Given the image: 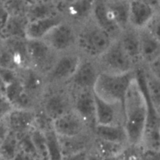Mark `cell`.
I'll list each match as a JSON object with an SVG mask.
<instances>
[{
	"label": "cell",
	"mask_w": 160,
	"mask_h": 160,
	"mask_svg": "<svg viewBox=\"0 0 160 160\" xmlns=\"http://www.w3.org/2000/svg\"><path fill=\"white\" fill-rule=\"evenodd\" d=\"M123 110L128 144H141L148 116V101L137 73L126 94Z\"/></svg>",
	"instance_id": "obj_1"
},
{
	"label": "cell",
	"mask_w": 160,
	"mask_h": 160,
	"mask_svg": "<svg viewBox=\"0 0 160 160\" xmlns=\"http://www.w3.org/2000/svg\"><path fill=\"white\" fill-rule=\"evenodd\" d=\"M114 39L91 18L77 27L75 49L82 58L97 60L110 47Z\"/></svg>",
	"instance_id": "obj_2"
},
{
	"label": "cell",
	"mask_w": 160,
	"mask_h": 160,
	"mask_svg": "<svg viewBox=\"0 0 160 160\" xmlns=\"http://www.w3.org/2000/svg\"><path fill=\"white\" fill-rule=\"evenodd\" d=\"M135 77L136 71L124 74L101 72L93 87L94 94L106 102L123 104L127 90Z\"/></svg>",
	"instance_id": "obj_3"
},
{
	"label": "cell",
	"mask_w": 160,
	"mask_h": 160,
	"mask_svg": "<svg viewBox=\"0 0 160 160\" xmlns=\"http://www.w3.org/2000/svg\"><path fill=\"white\" fill-rule=\"evenodd\" d=\"M38 108L53 121L73 109L70 90L66 85H47Z\"/></svg>",
	"instance_id": "obj_4"
},
{
	"label": "cell",
	"mask_w": 160,
	"mask_h": 160,
	"mask_svg": "<svg viewBox=\"0 0 160 160\" xmlns=\"http://www.w3.org/2000/svg\"><path fill=\"white\" fill-rule=\"evenodd\" d=\"M101 72L124 74L134 72L138 68L127 55L118 38L114 39L106 51L97 59Z\"/></svg>",
	"instance_id": "obj_5"
},
{
	"label": "cell",
	"mask_w": 160,
	"mask_h": 160,
	"mask_svg": "<svg viewBox=\"0 0 160 160\" xmlns=\"http://www.w3.org/2000/svg\"><path fill=\"white\" fill-rule=\"evenodd\" d=\"M82 58L76 50L58 55L53 65L45 75L47 85H67L75 74Z\"/></svg>",
	"instance_id": "obj_6"
},
{
	"label": "cell",
	"mask_w": 160,
	"mask_h": 160,
	"mask_svg": "<svg viewBox=\"0 0 160 160\" xmlns=\"http://www.w3.org/2000/svg\"><path fill=\"white\" fill-rule=\"evenodd\" d=\"M42 39L58 54L76 50L77 26L64 19Z\"/></svg>",
	"instance_id": "obj_7"
},
{
	"label": "cell",
	"mask_w": 160,
	"mask_h": 160,
	"mask_svg": "<svg viewBox=\"0 0 160 160\" xmlns=\"http://www.w3.org/2000/svg\"><path fill=\"white\" fill-rule=\"evenodd\" d=\"M27 49L30 67L45 76L58 55L43 39H28Z\"/></svg>",
	"instance_id": "obj_8"
},
{
	"label": "cell",
	"mask_w": 160,
	"mask_h": 160,
	"mask_svg": "<svg viewBox=\"0 0 160 160\" xmlns=\"http://www.w3.org/2000/svg\"><path fill=\"white\" fill-rule=\"evenodd\" d=\"M100 73L101 71L97 60L82 58L75 74L66 86L71 93L78 90H93Z\"/></svg>",
	"instance_id": "obj_9"
},
{
	"label": "cell",
	"mask_w": 160,
	"mask_h": 160,
	"mask_svg": "<svg viewBox=\"0 0 160 160\" xmlns=\"http://www.w3.org/2000/svg\"><path fill=\"white\" fill-rule=\"evenodd\" d=\"M72 108L86 122L93 132L96 126V102L93 90H83L71 93Z\"/></svg>",
	"instance_id": "obj_10"
},
{
	"label": "cell",
	"mask_w": 160,
	"mask_h": 160,
	"mask_svg": "<svg viewBox=\"0 0 160 160\" xmlns=\"http://www.w3.org/2000/svg\"><path fill=\"white\" fill-rule=\"evenodd\" d=\"M53 128L60 137H72L93 133L85 121L73 109L53 120Z\"/></svg>",
	"instance_id": "obj_11"
},
{
	"label": "cell",
	"mask_w": 160,
	"mask_h": 160,
	"mask_svg": "<svg viewBox=\"0 0 160 160\" xmlns=\"http://www.w3.org/2000/svg\"><path fill=\"white\" fill-rule=\"evenodd\" d=\"M96 125L123 126L124 110L122 104L106 102L95 95Z\"/></svg>",
	"instance_id": "obj_12"
},
{
	"label": "cell",
	"mask_w": 160,
	"mask_h": 160,
	"mask_svg": "<svg viewBox=\"0 0 160 160\" xmlns=\"http://www.w3.org/2000/svg\"><path fill=\"white\" fill-rule=\"evenodd\" d=\"M96 0H74L62 7L61 12L66 21L79 26L92 18Z\"/></svg>",
	"instance_id": "obj_13"
},
{
	"label": "cell",
	"mask_w": 160,
	"mask_h": 160,
	"mask_svg": "<svg viewBox=\"0 0 160 160\" xmlns=\"http://www.w3.org/2000/svg\"><path fill=\"white\" fill-rule=\"evenodd\" d=\"M136 73L148 101L160 115V80L153 76L142 65L138 67Z\"/></svg>",
	"instance_id": "obj_14"
},
{
	"label": "cell",
	"mask_w": 160,
	"mask_h": 160,
	"mask_svg": "<svg viewBox=\"0 0 160 160\" xmlns=\"http://www.w3.org/2000/svg\"><path fill=\"white\" fill-rule=\"evenodd\" d=\"M35 110L12 108L6 115L11 132L18 135L30 132L35 127Z\"/></svg>",
	"instance_id": "obj_15"
},
{
	"label": "cell",
	"mask_w": 160,
	"mask_h": 160,
	"mask_svg": "<svg viewBox=\"0 0 160 160\" xmlns=\"http://www.w3.org/2000/svg\"><path fill=\"white\" fill-rule=\"evenodd\" d=\"M157 11L142 0H130L129 26L137 30L145 28Z\"/></svg>",
	"instance_id": "obj_16"
},
{
	"label": "cell",
	"mask_w": 160,
	"mask_h": 160,
	"mask_svg": "<svg viewBox=\"0 0 160 160\" xmlns=\"http://www.w3.org/2000/svg\"><path fill=\"white\" fill-rule=\"evenodd\" d=\"M92 19L115 39L122 32L109 10L105 0L95 1Z\"/></svg>",
	"instance_id": "obj_17"
},
{
	"label": "cell",
	"mask_w": 160,
	"mask_h": 160,
	"mask_svg": "<svg viewBox=\"0 0 160 160\" xmlns=\"http://www.w3.org/2000/svg\"><path fill=\"white\" fill-rule=\"evenodd\" d=\"M117 38L135 66L138 68L142 65L139 30L129 26L121 32Z\"/></svg>",
	"instance_id": "obj_18"
},
{
	"label": "cell",
	"mask_w": 160,
	"mask_h": 160,
	"mask_svg": "<svg viewBox=\"0 0 160 160\" xmlns=\"http://www.w3.org/2000/svg\"><path fill=\"white\" fill-rule=\"evenodd\" d=\"M64 20L62 13H60L48 18L28 21L26 28V38L42 39L55 26Z\"/></svg>",
	"instance_id": "obj_19"
},
{
	"label": "cell",
	"mask_w": 160,
	"mask_h": 160,
	"mask_svg": "<svg viewBox=\"0 0 160 160\" xmlns=\"http://www.w3.org/2000/svg\"><path fill=\"white\" fill-rule=\"evenodd\" d=\"M18 72L24 90L40 100V97L47 87L45 76L31 67Z\"/></svg>",
	"instance_id": "obj_20"
},
{
	"label": "cell",
	"mask_w": 160,
	"mask_h": 160,
	"mask_svg": "<svg viewBox=\"0 0 160 160\" xmlns=\"http://www.w3.org/2000/svg\"><path fill=\"white\" fill-rule=\"evenodd\" d=\"M58 138L63 158L88 150L93 144L94 139L93 133H86L72 137L58 136Z\"/></svg>",
	"instance_id": "obj_21"
},
{
	"label": "cell",
	"mask_w": 160,
	"mask_h": 160,
	"mask_svg": "<svg viewBox=\"0 0 160 160\" xmlns=\"http://www.w3.org/2000/svg\"><path fill=\"white\" fill-rule=\"evenodd\" d=\"M142 66H145L160 56V42L147 28L139 30Z\"/></svg>",
	"instance_id": "obj_22"
},
{
	"label": "cell",
	"mask_w": 160,
	"mask_h": 160,
	"mask_svg": "<svg viewBox=\"0 0 160 160\" xmlns=\"http://www.w3.org/2000/svg\"><path fill=\"white\" fill-rule=\"evenodd\" d=\"M93 135L98 139L126 145L128 144V138L124 126L96 125L93 130Z\"/></svg>",
	"instance_id": "obj_23"
},
{
	"label": "cell",
	"mask_w": 160,
	"mask_h": 160,
	"mask_svg": "<svg viewBox=\"0 0 160 160\" xmlns=\"http://www.w3.org/2000/svg\"><path fill=\"white\" fill-rule=\"evenodd\" d=\"M28 24L27 16H9L0 32V38H26V28Z\"/></svg>",
	"instance_id": "obj_24"
},
{
	"label": "cell",
	"mask_w": 160,
	"mask_h": 160,
	"mask_svg": "<svg viewBox=\"0 0 160 160\" xmlns=\"http://www.w3.org/2000/svg\"><path fill=\"white\" fill-rule=\"evenodd\" d=\"M105 2L120 29L128 28L130 0H105Z\"/></svg>",
	"instance_id": "obj_25"
},
{
	"label": "cell",
	"mask_w": 160,
	"mask_h": 160,
	"mask_svg": "<svg viewBox=\"0 0 160 160\" xmlns=\"http://www.w3.org/2000/svg\"><path fill=\"white\" fill-rule=\"evenodd\" d=\"M60 13L61 12L59 8L50 0H42L41 2L31 4L27 12V18L28 21H32L53 16Z\"/></svg>",
	"instance_id": "obj_26"
},
{
	"label": "cell",
	"mask_w": 160,
	"mask_h": 160,
	"mask_svg": "<svg viewBox=\"0 0 160 160\" xmlns=\"http://www.w3.org/2000/svg\"><path fill=\"white\" fill-rule=\"evenodd\" d=\"M127 145L119 144V143L104 141V140L98 139L95 138L93 142V147L104 158L118 156V155H121Z\"/></svg>",
	"instance_id": "obj_27"
},
{
	"label": "cell",
	"mask_w": 160,
	"mask_h": 160,
	"mask_svg": "<svg viewBox=\"0 0 160 160\" xmlns=\"http://www.w3.org/2000/svg\"><path fill=\"white\" fill-rule=\"evenodd\" d=\"M29 133L39 159L49 160L48 148L45 133L35 127H33Z\"/></svg>",
	"instance_id": "obj_28"
},
{
	"label": "cell",
	"mask_w": 160,
	"mask_h": 160,
	"mask_svg": "<svg viewBox=\"0 0 160 160\" xmlns=\"http://www.w3.org/2000/svg\"><path fill=\"white\" fill-rule=\"evenodd\" d=\"M19 147V139L16 133L10 132L7 139L0 145V155L7 160H13Z\"/></svg>",
	"instance_id": "obj_29"
},
{
	"label": "cell",
	"mask_w": 160,
	"mask_h": 160,
	"mask_svg": "<svg viewBox=\"0 0 160 160\" xmlns=\"http://www.w3.org/2000/svg\"><path fill=\"white\" fill-rule=\"evenodd\" d=\"M47 148L49 152V160H63L61 145L58 135L53 130L45 132Z\"/></svg>",
	"instance_id": "obj_30"
},
{
	"label": "cell",
	"mask_w": 160,
	"mask_h": 160,
	"mask_svg": "<svg viewBox=\"0 0 160 160\" xmlns=\"http://www.w3.org/2000/svg\"><path fill=\"white\" fill-rule=\"evenodd\" d=\"M9 16H27L32 3L28 0H2Z\"/></svg>",
	"instance_id": "obj_31"
},
{
	"label": "cell",
	"mask_w": 160,
	"mask_h": 160,
	"mask_svg": "<svg viewBox=\"0 0 160 160\" xmlns=\"http://www.w3.org/2000/svg\"><path fill=\"white\" fill-rule=\"evenodd\" d=\"M0 68L17 70L13 53L8 45L2 38H0Z\"/></svg>",
	"instance_id": "obj_32"
},
{
	"label": "cell",
	"mask_w": 160,
	"mask_h": 160,
	"mask_svg": "<svg viewBox=\"0 0 160 160\" xmlns=\"http://www.w3.org/2000/svg\"><path fill=\"white\" fill-rule=\"evenodd\" d=\"M144 152L142 144H127L120 157L122 160H142Z\"/></svg>",
	"instance_id": "obj_33"
},
{
	"label": "cell",
	"mask_w": 160,
	"mask_h": 160,
	"mask_svg": "<svg viewBox=\"0 0 160 160\" xmlns=\"http://www.w3.org/2000/svg\"><path fill=\"white\" fill-rule=\"evenodd\" d=\"M145 28L160 42V10L156 12Z\"/></svg>",
	"instance_id": "obj_34"
},
{
	"label": "cell",
	"mask_w": 160,
	"mask_h": 160,
	"mask_svg": "<svg viewBox=\"0 0 160 160\" xmlns=\"http://www.w3.org/2000/svg\"><path fill=\"white\" fill-rule=\"evenodd\" d=\"M10 132H11V130L9 127L7 117H6V115H4L3 117L0 118V145L7 139Z\"/></svg>",
	"instance_id": "obj_35"
},
{
	"label": "cell",
	"mask_w": 160,
	"mask_h": 160,
	"mask_svg": "<svg viewBox=\"0 0 160 160\" xmlns=\"http://www.w3.org/2000/svg\"><path fill=\"white\" fill-rule=\"evenodd\" d=\"M144 67L153 76L160 80V56Z\"/></svg>",
	"instance_id": "obj_36"
},
{
	"label": "cell",
	"mask_w": 160,
	"mask_h": 160,
	"mask_svg": "<svg viewBox=\"0 0 160 160\" xmlns=\"http://www.w3.org/2000/svg\"><path fill=\"white\" fill-rule=\"evenodd\" d=\"M13 108L11 104L9 102L4 94L0 93V115L4 116Z\"/></svg>",
	"instance_id": "obj_37"
},
{
	"label": "cell",
	"mask_w": 160,
	"mask_h": 160,
	"mask_svg": "<svg viewBox=\"0 0 160 160\" xmlns=\"http://www.w3.org/2000/svg\"><path fill=\"white\" fill-rule=\"evenodd\" d=\"M87 160H104V157L96 150L92 144L87 151Z\"/></svg>",
	"instance_id": "obj_38"
},
{
	"label": "cell",
	"mask_w": 160,
	"mask_h": 160,
	"mask_svg": "<svg viewBox=\"0 0 160 160\" xmlns=\"http://www.w3.org/2000/svg\"><path fill=\"white\" fill-rule=\"evenodd\" d=\"M87 151H82L74 155H68L63 158V160H87Z\"/></svg>",
	"instance_id": "obj_39"
},
{
	"label": "cell",
	"mask_w": 160,
	"mask_h": 160,
	"mask_svg": "<svg viewBox=\"0 0 160 160\" xmlns=\"http://www.w3.org/2000/svg\"><path fill=\"white\" fill-rule=\"evenodd\" d=\"M144 2H145L146 3L149 4L150 6H152V7L158 10H160V7H159V1L158 0H142Z\"/></svg>",
	"instance_id": "obj_40"
},
{
	"label": "cell",
	"mask_w": 160,
	"mask_h": 160,
	"mask_svg": "<svg viewBox=\"0 0 160 160\" xmlns=\"http://www.w3.org/2000/svg\"><path fill=\"white\" fill-rule=\"evenodd\" d=\"M50 1H51V2H53L55 6H57V7L59 8L60 11H61V7L64 6V2H65V0H50Z\"/></svg>",
	"instance_id": "obj_41"
},
{
	"label": "cell",
	"mask_w": 160,
	"mask_h": 160,
	"mask_svg": "<svg viewBox=\"0 0 160 160\" xmlns=\"http://www.w3.org/2000/svg\"><path fill=\"white\" fill-rule=\"evenodd\" d=\"M5 90H6V85L2 81V78L0 76V93L5 95Z\"/></svg>",
	"instance_id": "obj_42"
},
{
	"label": "cell",
	"mask_w": 160,
	"mask_h": 160,
	"mask_svg": "<svg viewBox=\"0 0 160 160\" xmlns=\"http://www.w3.org/2000/svg\"><path fill=\"white\" fill-rule=\"evenodd\" d=\"M104 160H122L120 155L118 156H113V157H107V158H104Z\"/></svg>",
	"instance_id": "obj_43"
},
{
	"label": "cell",
	"mask_w": 160,
	"mask_h": 160,
	"mask_svg": "<svg viewBox=\"0 0 160 160\" xmlns=\"http://www.w3.org/2000/svg\"><path fill=\"white\" fill-rule=\"evenodd\" d=\"M28 2H30L31 3H35V2H41L42 0H28Z\"/></svg>",
	"instance_id": "obj_44"
},
{
	"label": "cell",
	"mask_w": 160,
	"mask_h": 160,
	"mask_svg": "<svg viewBox=\"0 0 160 160\" xmlns=\"http://www.w3.org/2000/svg\"><path fill=\"white\" fill-rule=\"evenodd\" d=\"M2 117H3V116H1V115H0V118H2Z\"/></svg>",
	"instance_id": "obj_45"
},
{
	"label": "cell",
	"mask_w": 160,
	"mask_h": 160,
	"mask_svg": "<svg viewBox=\"0 0 160 160\" xmlns=\"http://www.w3.org/2000/svg\"><path fill=\"white\" fill-rule=\"evenodd\" d=\"M158 1H159V7H160V0H158Z\"/></svg>",
	"instance_id": "obj_46"
},
{
	"label": "cell",
	"mask_w": 160,
	"mask_h": 160,
	"mask_svg": "<svg viewBox=\"0 0 160 160\" xmlns=\"http://www.w3.org/2000/svg\"><path fill=\"white\" fill-rule=\"evenodd\" d=\"M159 134H160V129H159Z\"/></svg>",
	"instance_id": "obj_47"
}]
</instances>
